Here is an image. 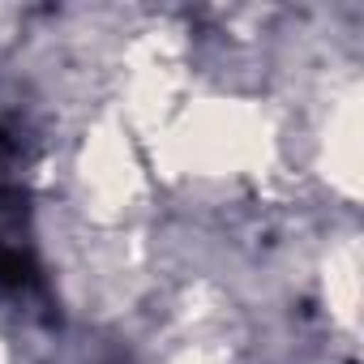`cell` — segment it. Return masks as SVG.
Returning <instances> with one entry per match:
<instances>
[{"label": "cell", "instance_id": "6da1fadb", "mask_svg": "<svg viewBox=\"0 0 364 364\" xmlns=\"http://www.w3.org/2000/svg\"><path fill=\"white\" fill-rule=\"evenodd\" d=\"M31 283V262L14 249H0V287H22Z\"/></svg>", "mask_w": 364, "mask_h": 364}]
</instances>
